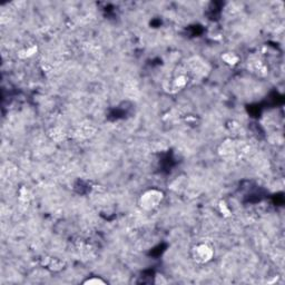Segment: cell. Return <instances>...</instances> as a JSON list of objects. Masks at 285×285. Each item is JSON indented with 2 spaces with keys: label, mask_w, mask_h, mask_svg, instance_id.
Returning a JSON list of instances; mask_svg holds the SVG:
<instances>
[{
  "label": "cell",
  "mask_w": 285,
  "mask_h": 285,
  "mask_svg": "<svg viewBox=\"0 0 285 285\" xmlns=\"http://www.w3.org/2000/svg\"><path fill=\"white\" fill-rule=\"evenodd\" d=\"M164 199V193L157 189L147 190L139 197V206L145 212H153L160 206Z\"/></svg>",
  "instance_id": "cell-1"
},
{
  "label": "cell",
  "mask_w": 285,
  "mask_h": 285,
  "mask_svg": "<svg viewBox=\"0 0 285 285\" xmlns=\"http://www.w3.org/2000/svg\"><path fill=\"white\" fill-rule=\"evenodd\" d=\"M84 284H86V285H105V284H107V282L104 281L103 278H100V277L93 276L90 278H87L86 281H84Z\"/></svg>",
  "instance_id": "cell-3"
},
{
  "label": "cell",
  "mask_w": 285,
  "mask_h": 285,
  "mask_svg": "<svg viewBox=\"0 0 285 285\" xmlns=\"http://www.w3.org/2000/svg\"><path fill=\"white\" fill-rule=\"evenodd\" d=\"M194 260L198 263L210 262L214 256V250L209 244H198L193 250Z\"/></svg>",
  "instance_id": "cell-2"
}]
</instances>
